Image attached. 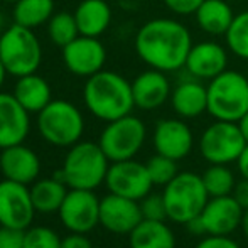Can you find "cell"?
I'll return each instance as SVG.
<instances>
[{
	"instance_id": "cell-1",
	"label": "cell",
	"mask_w": 248,
	"mask_h": 248,
	"mask_svg": "<svg viewBox=\"0 0 248 248\" xmlns=\"http://www.w3.org/2000/svg\"><path fill=\"white\" fill-rule=\"evenodd\" d=\"M193 47L191 32L183 22L169 17L150 19L135 36V52L152 69L174 73L184 68Z\"/></svg>"
},
{
	"instance_id": "cell-2",
	"label": "cell",
	"mask_w": 248,
	"mask_h": 248,
	"mask_svg": "<svg viewBox=\"0 0 248 248\" xmlns=\"http://www.w3.org/2000/svg\"><path fill=\"white\" fill-rule=\"evenodd\" d=\"M83 100L93 117L111 122L132 113L135 108L132 95V81L115 71L101 69L86 78L83 86Z\"/></svg>"
},
{
	"instance_id": "cell-3",
	"label": "cell",
	"mask_w": 248,
	"mask_h": 248,
	"mask_svg": "<svg viewBox=\"0 0 248 248\" xmlns=\"http://www.w3.org/2000/svg\"><path fill=\"white\" fill-rule=\"evenodd\" d=\"M110 159L105 155L98 142H81L71 145L62 167L54 174L69 189H92L101 186L107 179Z\"/></svg>"
},
{
	"instance_id": "cell-4",
	"label": "cell",
	"mask_w": 248,
	"mask_h": 248,
	"mask_svg": "<svg viewBox=\"0 0 248 248\" xmlns=\"http://www.w3.org/2000/svg\"><path fill=\"white\" fill-rule=\"evenodd\" d=\"M0 61L7 75L20 76L37 73L43 62V47L34 29L14 22L0 34Z\"/></svg>"
},
{
	"instance_id": "cell-5",
	"label": "cell",
	"mask_w": 248,
	"mask_h": 248,
	"mask_svg": "<svg viewBox=\"0 0 248 248\" xmlns=\"http://www.w3.org/2000/svg\"><path fill=\"white\" fill-rule=\"evenodd\" d=\"M208 113L215 120L236 122L248 111V78L226 69L208 81Z\"/></svg>"
},
{
	"instance_id": "cell-6",
	"label": "cell",
	"mask_w": 248,
	"mask_h": 248,
	"mask_svg": "<svg viewBox=\"0 0 248 248\" xmlns=\"http://www.w3.org/2000/svg\"><path fill=\"white\" fill-rule=\"evenodd\" d=\"M167 209V219L179 225H186L201 215L209 194L202 184L201 174L191 170H181L162 191Z\"/></svg>"
},
{
	"instance_id": "cell-7",
	"label": "cell",
	"mask_w": 248,
	"mask_h": 248,
	"mask_svg": "<svg viewBox=\"0 0 248 248\" xmlns=\"http://www.w3.org/2000/svg\"><path fill=\"white\" fill-rule=\"evenodd\" d=\"M37 128L47 144L71 147L85 132V118L76 105L66 100H52L37 113Z\"/></svg>"
},
{
	"instance_id": "cell-8",
	"label": "cell",
	"mask_w": 248,
	"mask_h": 248,
	"mask_svg": "<svg viewBox=\"0 0 248 248\" xmlns=\"http://www.w3.org/2000/svg\"><path fill=\"white\" fill-rule=\"evenodd\" d=\"M147 139V127L135 115L128 113L117 120L107 122L100 134L98 144L110 162L134 159L144 147Z\"/></svg>"
},
{
	"instance_id": "cell-9",
	"label": "cell",
	"mask_w": 248,
	"mask_h": 248,
	"mask_svg": "<svg viewBox=\"0 0 248 248\" xmlns=\"http://www.w3.org/2000/svg\"><path fill=\"white\" fill-rule=\"evenodd\" d=\"M247 147L240 125L236 122L215 120L202 130L198 142L201 157L208 164H236Z\"/></svg>"
},
{
	"instance_id": "cell-10",
	"label": "cell",
	"mask_w": 248,
	"mask_h": 248,
	"mask_svg": "<svg viewBox=\"0 0 248 248\" xmlns=\"http://www.w3.org/2000/svg\"><path fill=\"white\" fill-rule=\"evenodd\" d=\"M105 184L110 193L135 199V201H140L149 193H152L154 187L147 166L135 159L111 162L108 167Z\"/></svg>"
},
{
	"instance_id": "cell-11",
	"label": "cell",
	"mask_w": 248,
	"mask_h": 248,
	"mask_svg": "<svg viewBox=\"0 0 248 248\" xmlns=\"http://www.w3.org/2000/svg\"><path fill=\"white\" fill-rule=\"evenodd\" d=\"M73 233H90L100 225V199L92 189H69L58 211Z\"/></svg>"
},
{
	"instance_id": "cell-12",
	"label": "cell",
	"mask_w": 248,
	"mask_h": 248,
	"mask_svg": "<svg viewBox=\"0 0 248 248\" xmlns=\"http://www.w3.org/2000/svg\"><path fill=\"white\" fill-rule=\"evenodd\" d=\"M36 209L29 186L14 181L0 183V226L27 230L32 225Z\"/></svg>"
},
{
	"instance_id": "cell-13",
	"label": "cell",
	"mask_w": 248,
	"mask_h": 248,
	"mask_svg": "<svg viewBox=\"0 0 248 248\" xmlns=\"http://www.w3.org/2000/svg\"><path fill=\"white\" fill-rule=\"evenodd\" d=\"M152 144L157 154L183 160L194 147V134L184 118H162L155 124Z\"/></svg>"
},
{
	"instance_id": "cell-14",
	"label": "cell",
	"mask_w": 248,
	"mask_h": 248,
	"mask_svg": "<svg viewBox=\"0 0 248 248\" xmlns=\"http://www.w3.org/2000/svg\"><path fill=\"white\" fill-rule=\"evenodd\" d=\"M62 61L69 73L90 78L103 69L107 62V49L98 37L79 34L73 43L62 47Z\"/></svg>"
},
{
	"instance_id": "cell-15",
	"label": "cell",
	"mask_w": 248,
	"mask_h": 248,
	"mask_svg": "<svg viewBox=\"0 0 248 248\" xmlns=\"http://www.w3.org/2000/svg\"><path fill=\"white\" fill-rule=\"evenodd\" d=\"M144 219L140 202L130 198L108 193L100 199V225L117 235H130V232Z\"/></svg>"
},
{
	"instance_id": "cell-16",
	"label": "cell",
	"mask_w": 248,
	"mask_h": 248,
	"mask_svg": "<svg viewBox=\"0 0 248 248\" xmlns=\"http://www.w3.org/2000/svg\"><path fill=\"white\" fill-rule=\"evenodd\" d=\"M186 75L199 81H211L228 69V51L215 41H202L193 44L184 62Z\"/></svg>"
},
{
	"instance_id": "cell-17",
	"label": "cell",
	"mask_w": 248,
	"mask_h": 248,
	"mask_svg": "<svg viewBox=\"0 0 248 248\" xmlns=\"http://www.w3.org/2000/svg\"><path fill=\"white\" fill-rule=\"evenodd\" d=\"M245 209L238 204L233 194L209 198L204 209L201 211L202 225L206 235H232L242 226Z\"/></svg>"
},
{
	"instance_id": "cell-18",
	"label": "cell",
	"mask_w": 248,
	"mask_h": 248,
	"mask_svg": "<svg viewBox=\"0 0 248 248\" xmlns=\"http://www.w3.org/2000/svg\"><path fill=\"white\" fill-rule=\"evenodd\" d=\"M0 170L5 179L29 186L39 177V155L24 144L10 145L0 150Z\"/></svg>"
},
{
	"instance_id": "cell-19",
	"label": "cell",
	"mask_w": 248,
	"mask_h": 248,
	"mask_svg": "<svg viewBox=\"0 0 248 248\" xmlns=\"http://www.w3.org/2000/svg\"><path fill=\"white\" fill-rule=\"evenodd\" d=\"M29 111L10 93H0V149L24 144L31 130Z\"/></svg>"
},
{
	"instance_id": "cell-20",
	"label": "cell",
	"mask_w": 248,
	"mask_h": 248,
	"mask_svg": "<svg viewBox=\"0 0 248 248\" xmlns=\"http://www.w3.org/2000/svg\"><path fill=\"white\" fill-rule=\"evenodd\" d=\"M172 86L167 78V75L159 69H147L135 76L132 81V95H134L135 107L140 110L150 111L162 107L166 101H169Z\"/></svg>"
},
{
	"instance_id": "cell-21",
	"label": "cell",
	"mask_w": 248,
	"mask_h": 248,
	"mask_svg": "<svg viewBox=\"0 0 248 248\" xmlns=\"http://www.w3.org/2000/svg\"><path fill=\"white\" fill-rule=\"evenodd\" d=\"M169 101L174 113L179 118H198L208 111V88L202 85V81L187 76L172 88Z\"/></svg>"
},
{
	"instance_id": "cell-22",
	"label": "cell",
	"mask_w": 248,
	"mask_h": 248,
	"mask_svg": "<svg viewBox=\"0 0 248 248\" xmlns=\"http://www.w3.org/2000/svg\"><path fill=\"white\" fill-rule=\"evenodd\" d=\"M12 95L29 113H39L52 101V90L49 83L37 73L17 78Z\"/></svg>"
},
{
	"instance_id": "cell-23",
	"label": "cell",
	"mask_w": 248,
	"mask_h": 248,
	"mask_svg": "<svg viewBox=\"0 0 248 248\" xmlns=\"http://www.w3.org/2000/svg\"><path fill=\"white\" fill-rule=\"evenodd\" d=\"M198 27L208 36H223L228 32L235 14L226 0H204L194 12Z\"/></svg>"
},
{
	"instance_id": "cell-24",
	"label": "cell",
	"mask_w": 248,
	"mask_h": 248,
	"mask_svg": "<svg viewBox=\"0 0 248 248\" xmlns=\"http://www.w3.org/2000/svg\"><path fill=\"white\" fill-rule=\"evenodd\" d=\"M73 14L81 36L100 37L111 22V9L105 0H81Z\"/></svg>"
},
{
	"instance_id": "cell-25",
	"label": "cell",
	"mask_w": 248,
	"mask_h": 248,
	"mask_svg": "<svg viewBox=\"0 0 248 248\" xmlns=\"http://www.w3.org/2000/svg\"><path fill=\"white\" fill-rule=\"evenodd\" d=\"M130 248H176V235L166 221L142 219L128 235Z\"/></svg>"
},
{
	"instance_id": "cell-26",
	"label": "cell",
	"mask_w": 248,
	"mask_h": 248,
	"mask_svg": "<svg viewBox=\"0 0 248 248\" xmlns=\"http://www.w3.org/2000/svg\"><path fill=\"white\" fill-rule=\"evenodd\" d=\"M31 198L36 213L39 215H51L58 213L68 194L69 187L58 177H46V179H37L31 184Z\"/></svg>"
},
{
	"instance_id": "cell-27",
	"label": "cell",
	"mask_w": 248,
	"mask_h": 248,
	"mask_svg": "<svg viewBox=\"0 0 248 248\" xmlns=\"http://www.w3.org/2000/svg\"><path fill=\"white\" fill-rule=\"evenodd\" d=\"M54 16V0H19L14 3V22L36 29Z\"/></svg>"
},
{
	"instance_id": "cell-28",
	"label": "cell",
	"mask_w": 248,
	"mask_h": 248,
	"mask_svg": "<svg viewBox=\"0 0 248 248\" xmlns=\"http://www.w3.org/2000/svg\"><path fill=\"white\" fill-rule=\"evenodd\" d=\"M201 179L209 198L233 194V189L238 183L235 172L226 164H209L204 169V172L201 174Z\"/></svg>"
},
{
	"instance_id": "cell-29",
	"label": "cell",
	"mask_w": 248,
	"mask_h": 248,
	"mask_svg": "<svg viewBox=\"0 0 248 248\" xmlns=\"http://www.w3.org/2000/svg\"><path fill=\"white\" fill-rule=\"evenodd\" d=\"M47 36L56 46L62 49L69 43L79 36L78 24H76L75 14L69 12H58L49 19L47 22Z\"/></svg>"
},
{
	"instance_id": "cell-30",
	"label": "cell",
	"mask_w": 248,
	"mask_h": 248,
	"mask_svg": "<svg viewBox=\"0 0 248 248\" xmlns=\"http://www.w3.org/2000/svg\"><path fill=\"white\" fill-rule=\"evenodd\" d=\"M225 43L233 56L248 61V10L235 16L228 32L225 34Z\"/></svg>"
},
{
	"instance_id": "cell-31",
	"label": "cell",
	"mask_w": 248,
	"mask_h": 248,
	"mask_svg": "<svg viewBox=\"0 0 248 248\" xmlns=\"http://www.w3.org/2000/svg\"><path fill=\"white\" fill-rule=\"evenodd\" d=\"M145 166H147L149 176H150V179H152L154 186L164 187L181 172V170L177 169V160L162 155V154H157V152H155V155H152L147 162H145Z\"/></svg>"
},
{
	"instance_id": "cell-32",
	"label": "cell",
	"mask_w": 248,
	"mask_h": 248,
	"mask_svg": "<svg viewBox=\"0 0 248 248\" xmlns=\"http://www.w3.org/2000/svg\"><path fill=\"white\" fill-rule=\"evenodd\" d=\"M61 240L58 233L47 226H29L26 230L24 248H61Z\"/></svg>"
},
{
	"instance_id": "cell-33",
	"label": "cell",
	"mask_w": 248,
	"mask_h": 248,
	"mask_svg": "<svg viewBox=\"0 0 248 248\" xmlns=\"http://www.w3.org/2000/svg\"><path fill=\"white\" fill-rule=\"evenodd\" d=\"M140 211L144 219H155V221H167V209L164 202L162 193H149L140 201Z\"/></svg>"
},
{
	"instance_id": "cell-34",
	"label": "cell",
	"mask_w": 248,
	"mask_h": 248,
	"mask_svg": "<svg viewBox=\"0 0 248 248\" xmlns=\"http://www.w3.org/2000/svg\"><path fill=\"white\" fill-rule=\"evenodd\" d=\"M26 230L0 226V248H24Z\"/></svg>"
},
{
	"instance_id": "cell-35",
	"label": "cell",
	"mask_w": 248,
	"mask_h": 248,
	"mask_svg": "<svg viewBox=\"0 0 248 248\" xmlns=\"http://www.w3.org/2000/svg\"><path fill=\"white\" fill-rule=\"evenodd\" d=\"M196 248H242L232 235H204Z\"/></svg>"
},
{
	"instance_id": "cell-36",
	"label": "cell",
	"mask_w": 248,
	"mask_h": 248,
	"mask_svg": "<svg viewBox=\"0 0 248 248\" xmlns=\"http://www.w3.org/2000/svg\"><path fill=\"white\" fill-rule=\"evenodd\" d=\"M162 2L176 16H193L204 0H162Z\"/></svg>"
},
{
	"instance_id": "cell-37",
	"label": "cell",
	"mask_w": 248,
	"mask_h": 248,
	"mask_svg": "<svg viewBox=\"0 0 248 248\" xmlns=\"http://www.w3.org/2000/svg\"><path fill=\"white\" fill-rule=\"evenodd\" d=\"M61 248H93L86 233H69L61 240Z\"/></svg>"
},
{
	"instance_id": "cell-38",
	"label": "cell",
	"mask_w": 248,
	"mask_h": 248,
	"mask_svg": "<svg viewBox=\"0 0 248 248\" xmlns=\"http://www.w3.org/2000/svg\"><path fill=\"white\" fill-rule=\"evenodd\" d=\"M233 198L238 201L243 209H248V179H240L233 189Z\"/></svg>"
},
{
	"instance_id": "cell-39",
	"label": "cell",
	"mask_w": 248,
	"mask_h": 248,
	"mask_svg": "<svg viewBox=\"0 0 248 248\" xmlns=\"http://www.w3.org/2000/svg\"><path fill=\"white\" fill-rule=\"evenodd\" d=\"M184 226H186V230L191 233V235H196V236H204L206 235L204 225H202V221H201V218H199V216L193 218L191 221H187Z\"/></svg>"
},
{
	"instance_id": "cell-40",
	"label": "cell",
	"mask_w": 248,
	"mask_h": 248,
	"mask_svg": "<svg viewBox=\"0 0 248 248\" xmlns=\"http://www.w3.org/2000/svg\"><path fill=\"white\" fill-rule=\"evenodd\" d=\"M236 169H238V174L243 179H248V144L243 149V152L240 154L238 160H236Z\"/></svg>"
},
{
	"instance_id": "cell-41",
	"label": "cell",
	"mask_w": 248,
	"mask_h": 248,
	"mask_svg": "<svg viewBox=\"0 0 248 248\" xmlns=\"http://www.w3.org/2000/svg\"><path fill=\"white\" fill-rule=\"evenodd\" d=\"M238 125H240V130H242L243 137H245V140L248 144V111L242 117V120L238 122Z\"/></svg>"
},
{
	"instance_id": "cell-42",
	"label": "cell",
	"mask_w": 248,
	"mask_h": 248,
	"mask_svg": "<svg viewBox=\"0 0 248 248\" xmlns=\"http://www.w3.org/2000/svg\"><path fill=\"white\" fill-rule=\"evenodd\" d=\"M242 232H243V235L247 236V240H248V209H245L243 211V218H242Z\"/></svg>"
},
{
	"instance_id": "cell-43",
	"label": "cell",
	"mask_w": 248,
	"mask_h": 248,
	"mask_svg": "<svg viewBox=\"0 0 248 248\" xmlns=\"http://www.w3.org/2000/svg\"><path fill=\"white\" fill-rule=\"evenodd\" d=\"M5 76H7V71H5V68H3L2 61H0V88H2L3 81H5Z\"/></svg>"
},
{
	"instance_id": "cell-44",
	"label": "cell",
	"mask_w": 248,
	"mask_h": 248,
	"mask_svg": "<svg viewBox=\"0 0 248 248\" xmlns=\"http://www.w3.org/2000/svg\"><path fill=\"white\" fill-rule=\"evenodd\" d=\"M3 26H5V17H3L2 10H0V34L3 32Z\"/></svg>"
},
{
	"instance_id": "cell-45",
	"label": "cell",
	"mask_w": 248,
	"mask_h": 248,
	"mask_svg": "<svg viewBox=\"0 0 248 248\" xmlns=\"http://www.w3.org/2000/svg\"><path fill=\"white\" fill-rule=\"evenodd\" d=\"M2 2H9V3H16V2H19V0H2Z\"/></svg>"
},
{
	"instance_id": "cell-46",
	"label": "cell",
	"mask_w": 248,
	"mask_h": 248,
	"mask_svg": "<svg viewBox=\"0 0 248 248\" xmlns=\"http://www.w3.org/2000/svg\"><path fill=\"white\" fill-rule=\"evenodd\" d=\"M226 2H236V0H226Z\"/></svg>"
},
{
	"instance_id": "cell-47",
	"label": "cell",
	"mask_w": 248,
	"mask_h": 248,
	"mask_svg": "<svg viewBox=\"0 0 248 248\" xmlns=\"http://www.w3.org/2000/svg\"><path fill=\"white\" fill-rule=\"evenodd\" d=\"M247 78H248V75H247Z\"/></svg>"
},
{
	"instance_id": "cell-48",
	"label": "cell",
	"mask_w": 248,
	"mask_h": 248,
	"mask_svg": "<svg viewBox=\"0 0 248 248\" xmlns=\"http://www.w3.org/2000/svg\"><path fill=\"white\" fill-rule=\"evenodd\" d=\"M0 150H2V149H0Z\"/></svg>"
}]
</instances>
